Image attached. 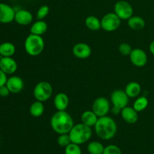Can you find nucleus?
Returning <instances> with one entry per match:
<instances>
[{
  "label": "nucleus",
  "instance_id": "nucleus-1",
  "mask_svg": "<svg viewBox=\"0 0 154 154\" xmlns=\"http://www.w3.org/2000/svg\"><path fill=\"white\" fill-rule=\"evenodd\" d=\"M50 123L53 130L59 135L69 134L75 125L72 116L66 111H57L54 113Z\"/></svg>",
  "mask_w": 154,
  "mask_h": 154
},
{
  "label": "nucleus",
  "instance_id": "nucleus-2",
  "mask_svg": "<svg viewBox=\"0 0 154 154\" xmlns=\"http://www.w3.org/2000/svg\"><path fill=\"white\" fill-rule=\"evenodd\" d=\"M94 129L96 135L104 141L112 139L117 132L115 120L108 115L99 117L94 126Z\"/></svg>",
  "mask_w": 154,
  "mask_h": 154
},
{
  "label": "nucleus",
  "instance_id": "nucleus-3",
  "mask_svg": "<svg viewBox=\"0 0 154 154\" xmlns=\"http://www.w3.org/2000/svg\"><path fill=\"white\" fill-rule=\"evenodd\" d=\"M69 135L72 143L81 145L87 142L91 138L93 131L91 127L81 123L74 125Z\"/></svg>",
  "mask_w": 154,
  "mask_h": 154
},
{
  "label": "nucleus",
  "instance_id": "nucleus-4",
  "mask_svg": "<svg viewBox=\"0 0 154 154\" xmlns=\"http://www.w3.org/2000/svg\"><path fill=\"white\" fill-rule=\"evenodd\" d=\"M45 45V41L42 36L30 33L25 39L24 49L28 55L31 57H37L43 52Z\"/></svg>",
  "mask_w": 154,
  "mask_h": 154
},
{
  "label": "nucleus",
  "instance_id": "nucleus-5",
  "mask_svg": "<svg viewBox=\"0 0 154 154\" xmlns=\"http://www.w3.org/2000/svg\"><path fill=\"white\" fill-rule=\"evenodd\" d=\"M52 95L53 87L48 81H40L35 86L33 96L36 100L45 102L51 99Z\"/></svg>",
  "mask_w": 154,
  "mask_h": 154
},
{
  "label": "nucleus",
  "instance_id": "nucleus-6",
  "mask_svg": "<svg viewBox=\"0 0 154 154\" xmlns=\"http://www.w3.org/2000/svg\"><path fill=\"white\" fill-rule=\"evenodd\" d=\"M102 29L105 31L111 32L116 31L121 25V20L114 12H110L102 17L101 20Z\"/></svg>",
  "mask_w": 154,
  "mask_h": 154
},
{
  "label": "nucleus",
  "instance_id": "nucleus-7",
  "mask_svg": "<svg viewBox=\"0 0 154 154\" xmlns=\"http://www.w3.org/2000/svg\"><path fill=\"white\" fill-rule=\"evenodd\" d=\"M114 12L121 20H128L131 17L133 16V8L127 1L120 0L114 5Z\"/></svg>",
  "mask_w": 154,
  "mask_h": 154
},
{
  "label": "nucleus",
  "instance_id": "nucleus-8",
  "mask_svg": "<svg viewBox=\"0 0 154 154\" xmlns=\"http://www.w3.org/2000/svg\"><path fill=\"white\" fill-rule=\"evenodd\" d=\"M92 111L99 117L107 116L111 111V104L105 97H99L95 99L92 105Z\"/></svg>",
  "mask_w": 154,
  "mask_h": 154
},
{
  "label": "nucleus",
  "instance_id": "nucleus-9",
  "mask_svg": "<svg viewBox=\"0 0 154 154\" xmlns=\"http://www.w3.org/2000/svg\"><path fill=\"white\" fill-rule=\"evenodd\" d=\"M129 97L127 96L125 90H116L111 93V102L113 107L117 108L121 111L125 107L128 106Z\"/></svg>",
  "mask_w": 154,
  "mask_h": 154
},
{
  "label": "nucleus",
  "instance_id": "nucleus-10",
  "mask_svg": "<svg viewBox=\"0 0 154 154\" xmlns=\"http://www.w3.org/2000/svg\"><path fill=\"white\" fill-rule=\"evenodd\" d=\"M129 57L131 63L138 68L144 67L147 64V60H148L147 53L141 48L132 49Z\"/></svg>",
  "mask_w": 154,
  "mask_h": 154
},
{
  "label": "nucleus",
  "instance_id": "nucleus-11",
  "mask_svg": "<svg viewBox=\"0 0 154 154\" xmlns=\"http://www.w3.org/2000/svg\"><path fill=\"white\" fill-rule=\"evenodd\" d=\"M16 11L6 3H0V23L8 24L14 20Z\"/></svg>",
  "mask_w": 154,
  "mask_h": 154
},
{
  "label": "nucleus",
  "instance_id": "nucleus-12",
  "mask_svg": "<svg viewBox=\"0 0 154 154\" xmlns=\"http://www.w3.org/2000/svg\"><path fill=\"white\" fill-rule=\"evenodd\" d=\"M17 68V63L12 57H2L0 59V69L7 75H14Z\"/></svg>",
  "mask_w": 154,
  "mask_h": 154
},
{
  "label": "nucleus",
  "instance_id": "nucleus-13",
  "mask_svg": "<svg viewBox=\"0 0 154 154\" xmlns=\"http://www.w3.org/2000/svg\"><path fill=\"white\" fill-rule=\"evenodd\" d=\"M72 53L74 56L78 59L85 60L90 57L92 54V49L89 45L81 42L74 45L72 48Z\"/></svg>",
  "mask_w": 154,
  "mask_h": 154
},
{
  "label": "nucleus",
  "instance_id": "nucleus-14",
  "mask_svg": "<svg viewBox=\"0 0 154 154\" xmlns=\"http://www.w3.org/2000/svg\"><path fill=\"white\" fill-rule=\"evenodd\" d=\"M6 87L8 88L11 93H19L23 90L24 82L23 80L17 75H11L8 78L7 82L5 84Z\"/></svg>",
  "mask_w": 154,
  "mask_h": 154
},
{
  "label": "nucleus",
  "instance_id": "nucleus-15",
  "mask_svg": "<svg viewBox=\"0 0 154 154\" xmlns=\"http://www.w3.org/2000/svg\"><path fill=\"white\" fill-rule=\"evenodd\" d=\"M14 21L20 26H28L32 23L33 15L29 11L20 9L15 12Z\"/></svg>",
  "mask_w": 154,
  "mask_h": 154
},
{
  "label": "nucleus",
  "instance_id": "nucleus-16",
  "mask_svg": "<svg viewBox=\"0 0 154 154\" xmlns=\"http://www.w3.org/2000/svg\"><path fill=\"white\" fill-rule=\"evenodd\" d=\"M120 115L126 123L134 124L138 120V112H137L133 107L126 106L121 110Z\"/></svg>",
  "mask_w": 154,
  "mask_h": 154
},
{
  "label": "nucleus",
  "instance_id": "nucleus-17",
  "mask_svg": "<svg viewBox=\"0 0 154 154\" xmlns=\"http://www.w3.org/2000/svg\"><path fill=\"white\" fill-rule=\"evenodd\" d=\"M54 105L57 111H66L69 105V98L65 93H59L55 96Z\"/></svg>",
  "mask_w": 154,
  "mask_h": 154
},
{
  "label": "nucleus",
  "instance_id": "nucleus-18",
  "mask_svg": "<svg viewBox=\"0 0 154 154\" xmlns=\"http://www.w3.org/2000/svg\"><path fill=\"white\" fill-rule=\"evenodd\" d=\"M125 92L129 98H137L141 92V87L139 83L136 81H131L128 83L125 87Z\"/></svg>",
  "mask_w": 154,
  "mask_h": 154
},
{
  "label": "nucleus",
  "instance_id": "nucleus-19",
  "mask_svg": "<svg viewBox=\"0 0 154 154\" xmlns=\"http://www.w3.org/2000/svg\"><path fill=\"white\" fill-rule=\"evenodd\" d=\"M48 30V24L44 20H38L30 27V33L42 36Z\"/></svg>",
  "mask_w": 154,
  "mask_h": 154
},
{
  "label": "nucleus",
  "instance_id": "nucleus-20",
  "mask_svg": "<svg viewBox=\"0 0 154 154\" xmlns=\"http://www.w3.org/2000/svg\"><path fill=\"white\" fill-rule=\"evenodd\" d=\"M99 117L93 111H85L82 113L81 116V123L90 127H93L96 125Z\"/></svg>",
  "mask_w": 154,
  "mask_h": 154
},
{
  "label": "nucleus",
  "instance_id": "nucleus-21",
  "mask_svg": "<svg viewBox=\"0 0 154 154\" xmlns=\"http://www.w3.org/2000/svg\"><path fill=\"white\" fill-rule=\"evenodd\" d=\"M16 53V47L10 42L0 44V56L2 57H12Z\"/></svg>",
  "mask_w": 154,
  "mask_h": 154
},
{
  "label": "nucleus",
  "instance_id": "nucleus-22",
  "mask_svg": "<svg viewBox=\"0 0 154 154\" xmlns=\"http://www.w3.org/2000/svg\"><path fill=\"white\" fill-rule=\"evenodd\" d=\"M127 24L131 29L139 31L145 27V20L140 16H132L127 20Z\"/></svg>",
  "mask_w": 154,
  "mask_h": 154
},
{
  "label": "nucleus",
  "instance_id": "nucleus-23",
  "mask_svg": "<svg viewBox=\"0 0 154 154\" xmlns=\"http://www.w3.org/2000/svg\"><path fill=\"white\" fill-rule=\"evenodd\" d=\"M85 25L91 31H99L102 29L101 20H99L97 17L90 15L88 16L85 20Z\"/></svg>",
  "mask_w": 154,
  "mask_h": 154
},
{
  "label": "nucleus",
  "instance_id": "nucleus-24",
  "mask_svg": "<svg viewBox=\"0 0 154 154\" xmlns=\"http://www.w3.org/2000/svg\"><path fill=\"white\" fill-rule=\"evenodd\" d=\"M45 112V106L42 102L35 101L29 107V114L34 117H39L43 115Z\"/></svg>",
  "mask_w": 154,
  "mask_h": 154
},
{
  "label": "nucleus",
  "instance_id": "nucleus-25",
  "mask_svg": "<svg viewBox=\"0 0 154 154\" xmlns=\"http://www.w3.org/2000/svg\"><path fill=\"white\" fill-rule=\"evenodd\" d=\"M149 101L146 96H138L133 103V108L137 112H141L147 108Z\"/></svg>",
  "mask_w": 154,
  "mask_h": 154
},
{
  "label": "nucleus",
  "instance_id": "nucleus-26",
  "mask_svg": "<svg viewBox=\"0 0 154 154\" xmlns=\"http://www.w3.org/2000/svg\"><path fill=\"white\" fill-rule=\"evenodd\" d=\"M87 152L90 154H103L105 147L99 141H91L87 145Z\"/></svg>",
  "mask_w": 154,
  "mask_h": 154
},
{
  "label": "nucleus",
  "instance_id": "nucleus-27",
  "mask_svg": "<svg viewBox=\"0 0 154 154\" xmlns=\"http://www.w3.org/2000/svg\"><path fill=\"white\" fill-rule=\"evenodd\" d=\"M65 154H82V150L79 144L72 142L65 147Z\"/></svg>",
  "mask_w": 154,
  "mask_h": 154
},
{
  "label": "nucleus",
  "instance_id": "nucleus-28",
  "mask_svg": "<svg viewBox=\"0 0 154 154\" xmlns=\"http://www.w3.org/2000/svg\"><path fill=\"white\" fill-rule=\"evenodd\" d=\"M72 143L71 141L70 136L69 134H61L59 135V137L57 138V144L62 147H67L69 144Z\"/></svg>",
  "mask_w": 154,
  "mask_h": 154
},
{
  "label": "nucleus",
  "instance_id": "nucleus-29",
  "mask_svg": "<svg viewBox=\"0 0 154 154\" xmlns=\"http://www.w3.org/2000/svg\"><path fill=\"white\" fill-rule=\"evenodd\" d=\"M50 12V8L46 5L41 6L36 14V17L38 20H44L48 15Z\"/></svg>",
  "mask_w": 154,
  "mask_h": 154
},
{
  "label": "nucleus",
  "instance_id": "nucleus-30",
  "mask_svg": "<svg viewBox=\"0 0 154 154\" xmlns=\"http://www.w3.org/2000/svg\"><path fill=\"white\" fill-rule=\"evenodd\" d=\"M103 154H123L120 147L114 144H109L105 147Z\"/></svg>",
  "mask_w": 154,
  "mask_h": 154
},
{
  "label": "nucleus",
  "instance_id": "nucleus-31",
  "mask_svg": "<svg viewBox=\"0 0 154 154\" xmlns=\"http://www.w3.org/2000/svg\"><path fill=\"white\" fill-rule=\"evenodd\" d=\"M118 51L122 55L129 56L130 53L132 52V48L129 44L128 43H121L118 47Z\"/></svg>",
  "mask_w": 154,
  "mask_h": 154
},
{
  "label": "nucleus",
  "instance_id": "nucleus-32",
  "mask_svg": "<svg viewBox=\"0 0 154 154\" xmlns=\"http://www.w3.org/2000/svg\"><path fill=\"white\" fill-rule=\"evenodd\" d=\"M10 93L11 92L9 91L8 88L6 87V85H4L0 87V96L1 97H8L10 95Z\"/></svg>",
  "mask_w": 154,
  "mask_h": 154
},
{
  "label": "nucleus",
  "instance_id": "nucleus-33",
  "mask_svg": "<svg viewBox=\"0 0 154 154\" xmlns=\"http://www.w3.org/2000/svg\"><path fill=\"white\" fill-rule=\"evenodd\" d=\"M8 80V75L0 69V87L5 85Z\"/></svg>",
  "mask_w": 154,
  "mask_h": 154
},
{
  "label": "nucleus",
  "instance_id": "nucleus-34",
  "mask_svg": "<svg viewBox=\"0 0 154 154\" xmlns=\"http://www.w3.org/2000/svg\"><path fill=\"white\" fill-rule=\"evenodd\" d=\"M149 51L151 53V54L154 55V40L152 41V42H150V45H149Z\"/></svg>",
  "mask_w": 154,
  "mask_h": 154
}]
</instances>
